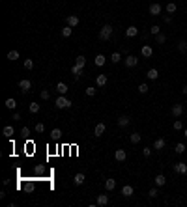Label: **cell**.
Wrapping results in <instances>:
<instances>
[{
    "mask_svg": "<svg viewBox=\"0 0 187 207\" xmlns=\"http://www.w3.org/2000/svg\"><path fill=\"white\" fill-rule=\"evenodd\" d=\"M13 120H15V121H19V120H21V114H19V112H15V114H13Z\"/></svg>",
    "mask_w": 187,
    "mask_h": 207,
    "instance_id": "681fc988",
    "label": "cell"
},
{
    "mask_svg": "<svg viewBox=\"0 0 187 207\" xmlns=\"http://www.w3.org/2000/svg\"><path fill=\"white\" fill-rule=\"evenodd\" d=\"M84 179H86V175H84L82 172H79V174H75V177H73V183H75V185L79 187V185H82V183H84Z\"/></svg>",
    "mask_w": 187,
    "mask_h": 207,
    "instance_id": "ac0fdd59",
    "label": "cell"
},
{
    "mask_svg": "<svg viewBox=\"0 0 187 207\" xmlns=\"http://www.w3.org/2000/svg\"><path fill=\"white\" fill-rule=\"evenodd\" d=\"M41 99H43V101H49V99H51L49 90H41Z\"/></svg>",
    "mask_w": 187,
    "mask_h": 207,
    "instance_id": "7bdbcfd3",
    "label": "cell"
},
{
    "mask_svg": "<svg viewBox=\"0 0 187 207\" xmlns=\"http://www.w3.org/2000/svg\"><path fill=\"white\" fill-rule=\"evenodd\" d=\"M54 105H56V108H69V106H71V101H69L66 95H58Z\"/></svg>",
    "mask_w": 187,
    "mask_h": 207,
    "instance_id": "7a4b0ae2",
    "label": "cell"
},
{
    "mask_svg": "<svg viewBox=\"0 0 187 207\" xmlns=\"http://www.w3.org/2000/svg\"><path fill=\"white\" fill-rule=\"evenodd\" d=\"M56 91H58L60 95H66V94H67V84H66V82H58V84H56Z\"/></svg>",
    "mask_w": 187,
    "mask_h": 207,
    "instance_id": "d6986e66",
    "label": "cell"
},
{
    "mask_svg": "<svg viewBox=\"0 0 187 207\" xmlns=\"http://www.w3.org/2000/svg\"><path fill=\"white\" fill-rule=\"evenodd\" d=\"M183 136H185V138H187V129H183Z\"/></svg>",
    "mask_w": 187,
    "mask_h": 207,
    "instance_id": "816d5d0a",
    "label": "cell"
},
{
    "mask_svg": "<svg viewBox=\"0 0 187 207\" xmlns=\"http://www.w3.org/2000/svg\"><path fill=\"white\" fill-rule=\"evenodd\" d=\"M157 189H159V187H152V189L148 190V198H157V194H159Z\"/></svg>",
    "mask_w": 187,
    "mask_h": 207,
    "instance_id": "ab89813d",
    "label": "cell"
},
{
    "mask_svg": "<svg viewBox=\"0 0 187 207\" xmlns=\"http://www.w3.org/2000/svg\"><path fill=\"white\" fill-rule=\"evenodd\" d=\"M105 189L107 190H114L116 189V179H107L105 181Z\"/></svg>",
    "mask_w": 187,
    "mask_h": 207,
    "instance_id": "484cf974",
    "label": "cell"
},
{
    "mask_svg": "<svg viewBox=\"0 0 187 207\" xmlns=\"http://www.w3.org/2000/svg\"><path fill=\"white\" fill-rule=\"evenodd\" d=\"M2 132H4V136H8V138H11V136H13V134H15V129H13V127H11V125H6V127H4V131H2Z\"/></svg>",
    "mask_w": 187,
    "mask_h": 207,
    "instance_id": "83f0119b",
    "label": "cell"
},
{
    "mask_svg": "<svg viewBox=\"0 0 187 207\" xmlns=\"http://www.w3.org/2000/svg\"><path fill=\"white\" fill-rule=\"evenodd\" d=\"M133 194H135V190H133V187H131V185H124V187H122V196L131 198Z\"/></svg>",
    "mask_w": 187,
    "mask_h": 207,
    "instance_id": "5bb4252c",
    "label": "cell"
},
{
    "mask_svg": "<svg viewBox=\"0 0 187 207\" xmlns=\"http://www.w3.org/2000/svg\"><path fill=\"white\" fill-rule=\"evenodd\" d=\"M163 21H165V22H172V17L170 15H165V17H163Z\"/></svg>",
    "mask_w": 187,
    "mask_h": 207,
    "instance_id": "c3c4849f",
    "label": "cell"
},
{
    "mask_svg": "<svg viewBox=\"0 0 187 207\" xmlns=\"http://www.w3.org/2000/svg\"><path fill=\"white\" fill-rule=\"evenodd\" d=\"M150 34H152V36H157V34H161V28H159L157 25H153V26L150 28Z\"/></svg>",
    "mask_w": 187,
    "mask_h": 207,
    "instance_id": "ee69618b",
    "label": "cell"
},
{
    "mask_svg": "<svg viewBox=\"0 0 187 207\" xmlns=\"http://www.w3.org/2000/svg\"><path fill=\"white\" fill-rule=\"evenodd\" d=\"M165 10H167V11L172 15V13H176V4H174V2H169V4L165 6Z\"/></svg>",
    "mask_w": 187,
    "mask_h": 207,
    "instance_id": "e575fe53",
    "label": "cell"
},
{
    "mask_svg": "<svg viewBox=\"0 0 187 207\" xmlns=\"http://www.w3.org/2000/svg\"><path fill=\"white\" fill-rule=\"evenodd\" d=\"M21 134H22V136H28V134H30V129H28V127H22V129H21Z\"/></svg>",
    "mask_w": 187,
    "mask_h": 207,
    "instance_id": "bcb514c9",
    "label": "cell"
},
{
    "mask_svg": "<svg viewBox=\"0 0 187 207\" xmlns=\"http://www.w3.org/2000/svg\"><path fill=\"white\" fill-rule=\"evenodd\" d=\"M181 91H183V94H185V95H187V84H185V86H183V90H181Z\"/></svg>",
    "mask_w": 187,
    "mask_h": 207,
    "instance_id": "f907efd6",
    "label": "cell"
},
{
    "mask_svg": "<svg viewBox=\"0 0 187 207\" xmlns=\"http://www.w3.org/2000/svg\"><path fill=\"white\" fill-rule=\"evenodd\" d=\"M19 56H21V54H19V51H10V52H8V60H10V62L19 60Z\"/></svg>",
    "mask_w": 187,
    "mask_h": 207,
    "instance_id": "f546056e",
    "label": "cell"
},
{
    "mask_svg": "<svg viewBox=\"0 0 187 207\" xmlns=\"http://www.w3.org/2000/svg\"><path fill=\"white\" fill-rule=\"evenodd\" d=\"M150 15H161V4H157V2H153V4H150Z\"/></svg>",
    "mask_w": 187,
    "mask_h": 207,
    "instance_id": "4fadbf2b",
    "label": "cell"
},
{
    "mask_svg": "<svg viewBox=\"0 0 187 207\" xmlns=\"http://www.w3.org/2000/svg\"><path fill=\"white\" fill-rule=\"evenodd\" d=\"M174 174L185 175V174H187V164H185V163H176V164H174Z\"/></svg>",
    "mask_w": 187,
    "mask_h": 207,
    "instance_id": "5b68a950",
    "label": "cell"
},
{
    "mask_svg": "<svg viewBox=\"0 0 187 207\" xmlns=\"http://www.w3.org/2000/svg\"><path fill=\"white\" fill-rule=\"evenodd\" d=\"M170 112H172V116H174V118H180L181 114H183V105H172Z\"/></svg>",
    "mask_w": 187,
    "mask_h": 207,
    "instance_id": "ba28073f",
    "label": "cell"
},
{
    "mask_svg": "<svg viewBox=\"0 0 187 207\" xmlns=\"http://www.w3.org/2000/svg\"><path fill=\"white\" fill-rule=\"evenodd\" d=\"M148 90H150V88H148V84H140V86H138V94H142V95H144V94H148Z\"/></svg>",
    "mask_w": 187,
    "mask_h": 207,
    "instance_id": "b9f144b4",
    "label": "cell"
},
{
    "mask_svg": "<svg viewBox=\"0 0 187 207\" xmlns=\"http://www.w3.org/2000/svg\"><path fill=\"white\" fill-rule=\"evenodd\" d=\"M178 51H180L181 54H185V52H187V41H185V39H181V41L178 43Z\"/></svg>",
    "mask_w": 187,
    "mask_h": 207,
    "instance_id": "4dcf8cb0",
    "label": "cell"
},
{
    "mask_svg": "<svg viewBox=\"0 0 187 207\" xmlns=\"http://www.w3.org/2000/svg\"><path fill=\"white\" fill-rule=\"evenodd\" d=\"M107 203H109V196H107V194H99L97 200H96V205L103 207V205H107Z\"/></svg>",
    "mask_w": 187,
    "mask_h": 207,
    "instance_id": "9a60e30c",
    "label": "cell"
},
{
    "mask_svg": "<svg viewBox=\"0 0 187 207\" xmlns=\"http://www.w3.org/2000/svg\"><path fill=\"white\" fill-rule=\"evenodd\" d=\"M34 131H36L38 134H43V132H45V125H43V123H36V127H34Z\"/></svg>",
    "mask_w": 187,
    "mask_h": 207,
    "instance_id": "74e56055",
    "label": "cell"
},
{
    "mask_svg": "<svg viewBox=\"0 0 187 207\" xmlns=\"http://www.w3.org/2000/svg\"><path fill=\"white\" fill-rule=\"evenodd\" d=\"M25 69H34V60L26 58V60H25Z\"/></svg>",
    "mask_w": 187,
    "mask_h": 207,
    "instance_id": "f6af8a7d",
    "label": "cell"
},
{
    "mask_svg": "<svg viewBox=\"0 0 187 207\" xmlns=\"http://www.w3.org/2000/svg\"><path fill=\"white\" fill-rule=\"evenodd\" d=\"M107 80H109L107 75H97V77H96V84H97L99 88H103V86L107 84Z\"/></svg>",
    "mask_w": 187,
    "mask_h": 207,
    "instance_id": "7402d4cb",
    "label": "cell"
},
{
    "mask_svg": "<svg viewBox=\"0 0 187 207\" xmlns=\"http://www.w3.org/2000/svg\"><path fill=\"white\" fill-rule=\"evenodd\" d=\"M66 22H67V26H71V28H75V26L79 25V22H81V19H79L77 15H67Z\"/></svg>",
    "mask_w": 187,
    "mask_h": 207,
    "instance_id": "52a82bcc",
    "label": "cell"
},
{
    "mask_svg": "<svg viewBox=\"0 0 187 207\" xmlns=\"http://www.w3.org/2000/svg\"><path fill=\"white\" fill-rule=\"evenodd\" d=\"M71 73L75 75V77H81V73H82V67H79V65H71Z\"/></svg>",
    "mask_w": 187,
    "mask_h": 207,
    "instance_id": "836d02e7",
    "label": "cell"
},
{
    "mask_svg": "<svg viewBox=\"0 0 187 207\" xmlns=\"http://www.w3.org/2000/svg\"><path fill=\"white\" fill-rule=\"evenodd\" d=\"M96 94H97V90L94 88V86H88V88H86V95H88V97H94Z\"/></svg>",
    "mask_w": 187,
    "mask_h": 207,
    "instance_id": "d590c367",
    "label": "cell"
},
{
    "mask_svg": "<svg viewBox=\"0 0 187 207\" xmlns=\"http://www.w3.org/2000/svg\"><path fill=\"white\" fill-rule=\"evenodd\" d=\"M105 131H107V125L105 123H97L96 125V129H94V136H101V134H105Z\"/></svg>",
    "mask_w": 187,
    "mask_h": 207,
    "instance_id": "9c48e42d",
    "label": "cell"
},
{
    "mask_svg": "<svg viewBox=\"0 0 187 207\" xmlns=\"http://www.w3.org/2000/svg\"><path fill=\"white\" fill-rule=\"evenodd\" d=\"M172 129H174L176 132H178V131H183V123H181V120H178V118H176V121L172 123Z\"/></svg>",
    "mask_w": 187,
    "mask_h": 207,
    "instance_id": "d6a6232c",
    "label": "cell"
},
{
    "mask_svg": "<svg viewBox=\"0 0 187 207\" xmlns=\"http://www.w3.org/2000/svg\"><path fill=\"white\" fill-rule=\"evenodd\" d=\"M110 62L112 63H120L122 62V52H112L110 54Z\"/></svg>",
    "mask_w": 187,
    "mask_h": 207,
    "instance_id": "d4e9b609",
    "label": "cell"
},
{
    "mask_svg": "<svg viewBox=\"0 0 187 207\" xmlns=\"http://www.w3.org/2000/svg\"><path fill=\"white\" fill-rule=\"evenodd\" d=\"M116 123H118V127H127V125L131 123V116L124 114V116H120L118 120H116Z\"/></svg>",
    "mask_w": 187,
    "mask_h": 207,
    "instance_id": "8992f818",
    "label": "cell"
},
{
    "mask_svg": "<svg viewBox=\"0 0 187 207\" xmlns=\"http://www.w3.org/2000/svg\"><path fill=\"white\" fill-rule=\"evenodd\" d=\"M51 138H53V140L62 138V129H53V131H51Z\"/></svg>",
    "mask_w": 187,
    "mask_h": 207,
    "instance_id": "1f68e13d",
    "label": "cell"
},
{
    "mask_svg": "<svg viewBox=\"0 0 187 207\" xmlns=\"http://www.w3.org/2000/svg\"><path fill=\"white\" fill-rule=\"evenodd\" d=\"M185 149H187V148H185V144H181V142H180V144H176V153H178V155L185 153Z\"/></svg>",
    "mask_w": 187,
    "mask_h": 207,
    "instance_id": "f35d334b",
    "label": "cell"
},
{
    "mask_svg": "<svg viewBox=\"0 0 187 207\" xmlns=\"http://www.w3.org/2000/svg\"><path fill=\"white\" fill-rule=\"evenodd\" d=\"M146 77L150 79V80H157L159 79V71L155 67H152V69H148V73H146Z\"/></svg>",
    "mask_w": 187,
    "mask_h": 207,
    "instance_id": "2e32d148",
    "label": "cell"
},
{
    "mask_svg": "<svg viewBox=\"0 0 187 207\" xmlns=\"http://www.w3.org/2000/svg\"><path fill=\"white\" fill-rule=\"evenodd\" d=\"M153 37H155L157 45H165V43H167V36L163 34V32H161V34H157V36H153Z\"/></svg>",
    "mask_w": 187,
    "mask_h": 207,
    "instance_id": "cb8c5ba5",
    "label": "cell"
},
{
    "mask_svg": "<svg viewBox=\"0 0 187 207\" xmlns=\"http://www.w3.org/2000/svg\"><path fill=\"white\" fill-rule=\"evenodd\" d=\"M112 25H103L101 26V30H99V39L101 41H109L110 39V36H112Z\"/></svg>",
    "mask_w": 187,
    "mask_h": 207,
    "instance_id": "6da1fadb",
    "label": "cell"
},
{
    "mask_svg": "<svg viewBox=\"0 0 187 207\" xmlns=\"http://www.w3.org/2000/svg\"><path fill=\"white\" fill-rule=\"evenodd\" d=\"M114 159L118 160V163H124V160L127 159V153H125L124 149H116V151H114Z\"/></svg>",
    "mask_w": 187,
    "mask_h": 207,
    "instance_id": "30bf717a",
    "label": "cell"
},
{
    "mask_svg": "<svg viewBox=\"0 0 187 207\" xmlns=\"http://www.w3.org/2000/svg\"><path fill=\"white\" fill-rule=\"evenodd\" d=\"M140 54H142L144 58H150L153 54V49L150 47V45H142V49H140Z\"/></svg>",
    "mask_w": 187,
    "mask_h": 207,
    "instance_id": "7c38bea8",
    "label": "cell"
},
{
    "mask_svg": "<svg viewBox=\"0 0 187 207\" xmlns=\"http://www.w3.org/2000/svg\"><path fill=\"white\" fill-rule=\"evenodd\" d=\"M71 32H73L71 26H64V28H62V36H64V37H69V36H71Z\"/></svg>",
    "mask_w": 187,
    "mask_h": 207,
    "instance_id": "60d3db41",
    "label": "cell"
},
{
    "mask_svg": "<svg viewBox=\"0 0 187 207\" xmlns=\"http://www.w3.org/2000/svg\"><path fill=\"white\" fill-rule=\"evenodd\" d=\"M75 65H79V67H82V69H84V65H86V58H84L82 54H79V56L75 58Z\"/></svg>",
    "mask_w": 187,
    "mask_h": 207,
    "instance_id": "4316f807",
    "label": "cell"
},
{
    "mask_svg": "<svg viewBox=\"0 0 187 207\" xmlns=\"http://www.w3.org/2000/svg\"><path fill=\"white\" fill-rule=\"evenodd\" d=\"M131 144H138L140 140H142V136H140V132H131Z\"/></svg>",
    "mask_w": 187,
    "mask_h": 207,
    "instance_id": "f1b7e54d",
    "label": "cell"
},
{
    "mask_svg": "<svg viewBox=\"0 0 187 207\" xmlns=\"http://www.w3.org/2000/svg\"><path fill=\"white\" fill-rule=\"evenodd\" d=\"M124 63H125V67H129V69H131V67H137L138 58H137V56H133V54H129V56L124 60Z\"/></svg>",
    "mask_w": 187,
    "mask_h": 207,
    "instance_id": "277c9868",
    "label": "cell"
},
{
    "mask_svg": "<svg viewBox=\"0 0 187 207\" xmlns=\"http://www.w3.org/2000/svg\"><path fill=\"white\" fill-rule=\"evenodd\" d=\"M28 108H30V112H32V114H38V112H39V103H30V106H28Z\"/></svg>",
    "mask_w": 187,
    "mask_h": 207,
    "instance_id": "8d00e7d4",
    "label": "cell"
},
{
    "mask_svg": "<svg viewBox=\"0 0 187 207\" xmlns=\"http://www.w3.org/2000/svg\"><path fill=\"white\" fill-rule=\"evenodd\" d=\"M19 88H21L22 94H28V91L32 90V82L28 79H22V80H19Z\"/></svg>",
    "mask_w": 187,
    "mask_h": 207,
    "instance_id": "3957f363",
    "label": "cell"
},
{
    "mask_svg": "<svg viewBox=\"0 0 187 207\" xmlns=\"http://www.w3.org/2000/svg\"><path fill=\"white\" fill-rule=\"evenodd\" d=\"M142 155H144V157H150V155H152V149H150V148H144V149H142Z\"/></svg>",
    "mask_w": 187,
    "mask_h": 207,
    "instance_id": "7dc6e473",
    "label": "cell"
},
{
    "mask_svg": "<svg viewBox=\"0 0 187 207\" xmlns=\"http://www.w3.org/2000/svg\"><path fill=\"white\" fill-rule=\"evenodd\" d=\"M4 105H6V108H10V110H15V108H17V101H15L13 97L6 99V103H4Z\"/></svg>",
    "mask_w": 187,
    "mask_h": 207,
    "instance_id": "603a6c76",
    "label": "cell"
},
{
    "mask_svg": "<svg viewBox=\"0 0 187 207\" xmlns=\"http://www.w3.org/2000/svg\"><path fill=\"white\" fill-rule=\"evenodd\" d=\"M165 146H167V140H165V138H157V140L153 142V149H157V151L165 149Z\"/></svg>",
    "mask_w": 187,
    "mask_h": 207,
    "instance_id": "8fae6325",
    "label": "cell"
},
{
    "mask_svg": "<svg viewBox=\"0 0 187 207\" xmlns=\"http://www.w3.org/2000/svg\"><path fill=\"white\" fill-rule=\"evenodd\" d=\"M125 36H127V37H137V36H138V28H137V26H129V28L125 30Z\"/></svg>",
    "mask_w": 187,
    "mask_h": 207,
    "instance_id": "44dd1931",
    "label": "cell"
},
{
    "mask_svg": "<svg viewBox=\"0 0 187 207\" xmlns=\"http://www.w3.org/2000/svg\"><path fill=\"white\" fill-rule=\"evenodd\" d=\"M105 62H107V58H105L103 54H97L96 58H94V63H96L97 67H103V65H105Z\"/></svg>",
    "mask_w": 187,
    "mask_h": 207,
    "instance_id": "ffe728a7",
    "label": "cell"
},
{
    "mask_svg": "<svg viewBox=\"0 0 187 207\" xmlns=\"http://www.w3.org/2000/svg\"><path fill=\"white\" fill-rule=\"evenodd\" d=\"M153 183H155V187H163V185H165V183H167V177L163 175V174H159V175H155Z\"/></svg>",
    "mask_w": 187,
    "mask_h": 207,
    "instance_id": "e0dca14e",
    "label": "cell"
},
{
    "mask_svg": "<svg viewBox=\"0 0 187 207\" xmlns=\"http://www.w3.org/2000/svg\"><path fill=\"white\" fill-rule=\"evenodd\" d=\"M185 155H187V149H185Z\"/></svg>",
    "mask_w": 187,
    "mask_h": 207,
    "instance_id": "f5cc1de1",
    "label": "cell"
}]
</instances>
